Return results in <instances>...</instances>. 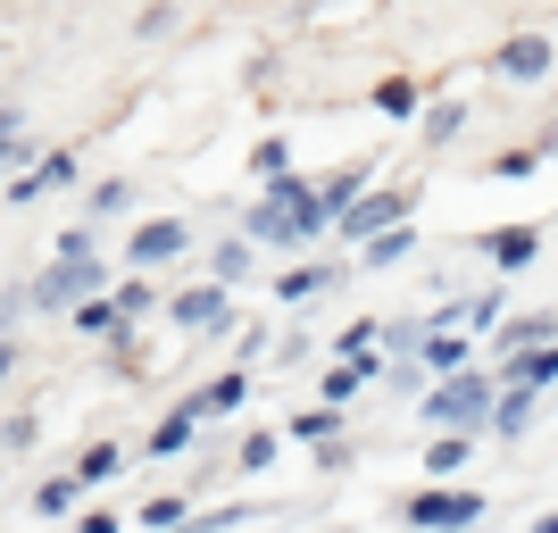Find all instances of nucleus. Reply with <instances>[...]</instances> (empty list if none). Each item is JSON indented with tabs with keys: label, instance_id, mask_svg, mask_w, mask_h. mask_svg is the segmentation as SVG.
Returning <instances> with one entry per match:
<instances>
[{
	"label": "nucleus",
	"instance_id": "f257e3e1",
	"mask_svg": "<svg viewBox=\"0 0 558 533\" xmlns=\"http://www.w3.org/2000/svg\"><path fill=\"white\" fill-rule=\"evenodd\" d=\"M475 517H484L475 492H417L409 500V525H475Z\"/></svg>",
	"mask_w": 558,
	"mask_h": 533
},
{
	"label": "nucleus",
	"instance_id": "f03ea898",
	"mask_svg": "<svg viewBox=\"0 0 558 533\" xmlns=\"http://www.w3.org/2000/svg\"><path fill=\"white\" fill-rule=\"evenodd\" d=\"M542 68H550V50H542V43H534V34H517V43H509V50H500V75H509V84H534V75H542Z\"/></svg>",
	"mask_w": 558,
	"mask_h": 533
},
{
	"label": "nucleus",
	"instance_id": "7ed1b4c3",
	"mask_svg": "<svg viewBox=\"0 0 558 533\" xmlns=\"http://www.w3.org/2000/svg\"><path fill=\"white\" fill-rule=\"evenodd\" d=\"M442 425H466V417H484V384H450V392H434L425 400Z\"/></svg>",
	"mask_w": 558,
	"mask_h": 533
},
{
	"label": "nucleus",
	"instance_id": "20e7f679",
	"mask_svg": "<svg viewBox=\"0 0 558 533\" xmlns=\"http://www.w3.org/2000/svg\"><path fill=\"white\" fill-rule=\"evenodd\" d=\"M233 400H242V375H226V384H209V392L192 400V409H201V417H217V409H233Z\"/></svg>",
	"mask_w": 558,
	"mask_h": 533
},
{
	"label": "nucleus",
	"instance_id": "39448f33",
	"mask_svg": "<svg viewBox=\"0 0 558 533\" xmlns=\"http://www.w3.org/2000/svg\"><path fill=\"white\" fill-rule=\"evenodd\" d=\"M175 242H184V233H175V226H150V233H142V242H134V258H175Z\"/></svg>",
	"mask_w": 558,
	"mask_h": 533
},
{
	"label": "nucleus",
	"instance_id": "423d86ee",
	"mask_svg": "<svg viewBox=\"0 0 558 533\" xmlns=\"http://www.w3.org/2000/svg\"><path fill=\"white\" fill-rule=\"evenodd\" d=\"M484 251L492 258H525V251H534V233H484Z\"/></svg>",
	"mask_w": 558,
	"mask_h": 533
},
{
	"label": "nucleus",
	"instance_id": "0eeeda50",
	"mask_svg": "<svg viewBox=\"0 0 558 533\" xmlns=\"http://www.w3.org/2000/svg\"><path fill=\"white\" fill-rule=\"evenodd\" d=\"M109 467H117V450H109V441H100V450H84V467H75V475H84V484H100Z\"/></svg>",
	"mask_w": 558,
	"mask_h": 533
},
{
	"label": "nucleus",
	"instance_id": "6e6552de",
	"mask_svg": "<svg viewBox=\"0 0 558 533\" xmlns=\"http://www.w3.org/2000/svg\"><path fill=\"white\" fill-rule=\"evenodd\" d=\"M534 533H558V517H542V525H534Z\"/></svg>",
	"mask_w": 558,
	"mask_h": 533
}]
</instances>
